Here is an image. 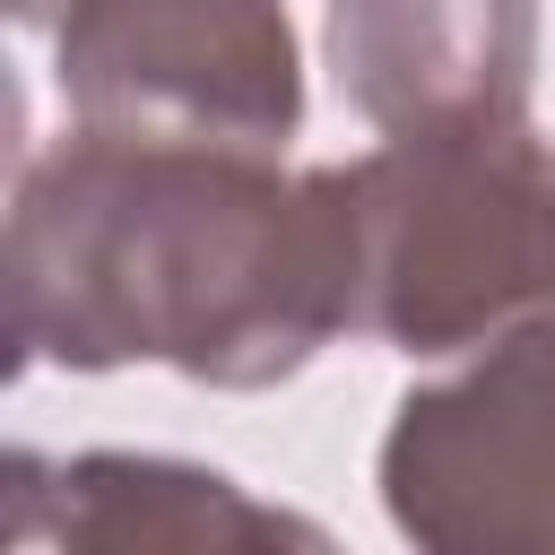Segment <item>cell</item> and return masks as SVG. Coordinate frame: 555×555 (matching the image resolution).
Masks as SVG:
<instances>
[{
    "instance_id": "3",
    "label": "cell",
    "mask_w": 555,
    "mask_h": 555,
    "mask_svg": "<svg viewBox=\"0 0 555 555\" xmlns=\"http://www.w3.org/2000/svg\"><path fill=\"white\" fill-rule=\"evenodd\" d=\"M373 468L390 529L425 555H555V312L416 382Z\"/></svg>"
},
{
    "instance_id": "5",
    "label": "cell",
    "mask_w": 555,
    "mask_h": 555,
    "mask_svg": "<svg viewBox=\"0 0 555 555\" xmlns=\"http://www.w3.org/2000/svg\"><path fill=\"white\" fill-rule=\"evenodd\" d=\"M321 52L373 139L512 121L538 95V0H330Z\"/></svg>"
},
{
    "instance_id": "1",
    "label": "cell",
    "mask_w": 555,
    "mask_h": 555,
    "mask_svg": "<svg viewBox=\"0 0 555 555\" xmlns=\"http://www.w3.org/2000/svg\"><path fill=\"white\" fill-rule=\"evenodd\" d=\"M0 286L17 364L269 390L356 338L347 165L69 121L9 182Z\"/></svg>"
},
{
    "instance_id": "6",
    "label": "cell",
    "mask_w": 555,
    "mask_h": 555,
    "mask_svg": "<svg viewBox=\"0 0 555 555\" xmlns=\"http://www.w3.org/2000/svg\"><path fill=\"white\" fill-rule=\"evenodd\" d=\"M0 538L17 555H147V546H321L312 520L243 494L225 468L165 460V451H9V520Z\"/></svg>"
},
{
    "instance_id": "4",
    "label": "cell",
    "mask_w": 555,
    "mask_h": 555,
    "mask_svg": "<svg viewBox=\"0 0 555 555\" xmlns=\"http://www.w3.org/2000/svg\"><path fill=\"white\" fill-rule=\"evenodd\" d=\"M52 69L69 121L278 156L304 130V52L286 0H61Z\"/></svg>"
},
{
    "instance_id": "7",
    "label": "cell",
    "mask_w": 555,
    "mask_h": 555,
    "mask_svg": "<svg viewBox=\"0 0 555 555\" xmlns=\"http://www.w3.org/2000/svg\"><path fill=\"white\" fill-rule=\"evenodd\" d=\"M9 17H17V26H43V17H52V0H9Z\"/></svg>"
},
{
    "instance_id": "2",
    "label": "cell",
    "mask_w": 555,
    "mask_h": 555,
    "mask_svg": "<svg viewBox=\"0 0 555 555\" xmlns=\"http://www.w3.org/2000/svg\"><path fill=\"white\" fill-rule=\"evenodd\" d=\"M356 338L468 356L555 312V139L512 121L399 130L347 156Z\"/></svg>"
}]
</instances>
